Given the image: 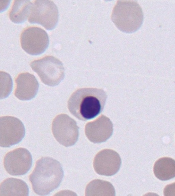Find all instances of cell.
Here are the masks:
<instances>
[{
	"label": "cell",
	"mask_w": 175,
	"mask_h": 196,
	"mask_svg": "<svg viewBox=\"0 0 175 196\" xmlns=\"http://www.w3.org/2000/svg\"><path fill=\"white\" fill-rule=\"evenodd\" d=\"M57 7L50 0H36L32 3L28 21L37 23L46 29L52 30L56 25L58 20Z\"/></svg>",
	"instance_id": "5b68a950"
},
{
	"label": "cell",
	"mask_w": 175,
	"mask_h": 196,
	"mask_svg": "<svg viewBox=\"0 0 175 196\" xmlns=\"http://www.w3.org/2000/svg\"><path fill=\"white\" fill-rule=\"evenodd\" d=\"M113 125L110 119L102 114L95 120L87 123L85 127L88 139L94 143L104 142L112 135Z\"/></svg>",
	"instance_id": "8fae6325"
},
{
	"label": "cell",
	"mask_w": 175,
	"mask_h": 196,
	"mask_svg": "<svg viewBox=\"0 0 175 196\" xmlns=\"http://www.w3.org/2000/svg\"><path fill=\"white\" fill-rule=\"evenodd\" d=\"M23 49L28 54L37 55L44 53L48 48L49 38L46 32L42 29L31 27L24 29L20 37Z\"/></svg>",
	"instance_id": "52a82bcc"
},
{
	"label": "cell",
	"mask_w": 175,
	"mask_h": 196,
	"mask_svg": "<svg viewBox=\"0 0 175 196\" xmlns=\"http://www.w3.org/2000/svg\"><path fill=\"white\" fill-rule=\"evenodd\" d=\"M153 171L155 176L161 180L174 178L175 176V160L168 157L159 158L154 165Z\"/></svg>",
	"instance_id": "5bb4252c"
},
{
	"label": "cell",
	"mask_w": 175,
	"mask_h": 196,
	"mask_svg": "<svg viewBox=\"0 0 175 196\" xmlns=\"http://www.w3.org/2000/svg\"><path fill=\"white\" fill-rule=\"evenodd\" d=\"M0 146L9 147L22 140L25 135V129L22 121L11 116H1Z\"/></svg>",
	"instance_id": "ba28073f"
},
{
	"label": "cell",
	"mask_w": 175,
	"mask_h": 196,
	"mask_svg": "<svg viewBox=\"0 0 175 196\" xmlns=\"http://www.w3.org/2000/svg\"><path fill=\"white\" fill-rule=\"evenodd\" d=\"M111 19L120 30L132 33L137 30L141 26L143 14L137 1L118 0L112 11Z\"/></svg>",
	"instance_id": "3957f363"
},
{
	"label": "cell",
	"mask_w": 175,
	"mask_h": 196,
	"mask_svg": "<svg viewBox=\"0 0 175 196\" xmlns=\"http://www.w3.org/2000/svg\"><path fill=\"white\" fill-rule=\"evenodd\" d=\"M115 191L110 182L99 179L93 180L86 186V196H115Z\"/></svg>",
	"instance_id": "2e32d148"
},
{
	"label": "cell",
	"mask_w": 175,
	"mask_h": 196,
	"mask_svg": "<svg viewBox=\"0 0 175 196\" xmlns=\"http://www.w3.org/2000/svg\"><path fill=\"white\" fill-rule=\"evenodd\" d=\"M32 158L26 149L19 148L10 151L5 155L3 161L7 172L12 176L26 174L32 166Z\"/></svg>",
	"instance_id": "9c48e42d"
},
{
	"label": "cell",
	"mask_w": 175,
	"mask_h": 196,
	"mask_svg": "<svg viewBox=\"0 0 175 196\" xmlns=\"http://www.w3.org/2000/svg\"><path fill=\"white\" fill-rule=\"evenodd\" d=\"M79 129L76 122L65 114L56 116L52 124V132L55 138L66 147L72 146L77 141Z\"/></svg>",
	"instance_id": "8992f818"
},
{
	"label": "cell",
	"mask_w": 175,
	"mask_h": 196,
	"mask_svg": "<svg viewBox=\"0 0 175 196\" xmlns=\"http://www.w3.org/2000/svg\"><path fill=\"white\" fill-rule=\"evenodd\" d=\"M107 95L102 89L94 88L78 89L71 95L68 102L70 112L83 121L93 119L104 108Z\"/></svg>",
	"instance_id": "6da1fadb"
},
{
	"label": "cell",
	"mask_w": 175,
	"mask_h": 196,
	"mask_svg": "<svg viewBox=\"0 0 175 196\" xmlns=\"http://www.w3.org/2000/svg\"><path fill=\"white\" fill-rule=\"evenodd\" d=\"M16 86L15 95L22 101L30 100L37 94L38 82L35 77L28 72L20 74L15 79Z\"/></svg>",
	"instance_id": "7c38bea8"
},
{
	"label": "cell",
	"mask_w": 175,
	"mask_h": 196,
	"mask_svg": "<svg viewBox=\"0 0 175 196\" xmlns=\"http://www.w3.org/2000/svg\"><path fill=\"white\" fill-rule=\"evenodd\" d=\"M32 5L29 0H15L9 13V17L13 22L20 23L28 18Z\"/></svg>",
	"instance_id": "9a60e30c"
},
{
	"label": "cell",
	"mask_w": 175,
	"mask_h": 196,
	"mask_svg": "<svg viewBox=\"0 0 175 196\" xmlns=\"http://www.w3.org/2000/svg\"><path fill=\"white\" fill-rule=\"evenodd\" d=\"M28 187L23 180L13 178H7L0 184V196H28Z\"/></svg>",
	"instance_id": "4fadbf2b"
},
{
	"label": "cell",
	"mask_w": 175,
	"mask_h": 196,
	"mask_svg": "<svg viewBox=\"0 0 175 196\" xmlns=\"http://www.w3.org/2000/svg\"><path fill=\"white\" fill-rule=\"evenodd\" d=\"M121 162V157L116 152L112 149H105L96 155L93 166L97 174L110 176L119 171Z\"/></svg>",
	"instance_id": "30bf717a"
},
{
	"label": "cell",
	"mask_w": 175,
	"mask_h": 196,
	"mask_svg": "<svg viewBox=\"0 0 175 196\" xmlns=\"http://www.w3.org/2000/svg\"><path fill=\"white\" fill-rule=\"evenodd\" d=\"M1 78H2L1 83V98L7 97L10 93L12 87V81L10 75L4 72H1Z\"/></svg>",
	"instance_id": "e0dca14e"
},
{
	"label": "cell",
	"mask_w": 175,
	"mask_h": 196,
	"mask_svg": "<svg viewBox=\"0 0 175 196\" xmlns=\"http://www.w3.org/2000/svg\"><path fill=\"white\" fill-rule=\"evenodd\" d=\"M63 175L62 168L59 161L52 158L43 157L36 161L29 179L34 192L44 196L59 187Z\"/></svg>",
	"instance_id": "7a4b0ae2"
},
{
	"label": "cell",
	"mask_w": 175,
	"mask_h": 196,
	"mask_svg": "<svg viewBox=\"0 0 175 196\" xmlns=\"http://www.w3.org/2000/svg\"><path fill=\"white\" fill-rule=\"evenodd\" d=\"M30 66L41 81L49 86L57 85L65 77V69L62 62L53 56H47L35 60L31 62Z\"/></svg>",
	"instance_id": "277c9868"
}]
</instances>
